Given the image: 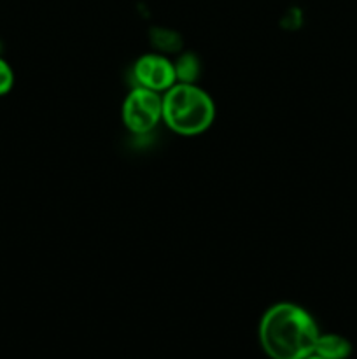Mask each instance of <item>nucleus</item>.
Instances as JSON below:
<instances>
[{
  "instance_id": "nucleus-1",
  "label": "nucleus",
  "mask_w": 357,
  "mask_h": 359,
  "mask_svg": "<svg viewBox=\"0 0 357 359\" xmlns=\"http://www.w3.org/2000/svg\"><path fill=\"white\" fill-rule=\"evenodd\" d=\"M318 326L310 312L290 302L272 305L258 328L259 346L270 359H304L314 354Z\"/></svg>"
},
{
  "instance_id": "nucleus-2",
  "label": "nucleus",
  "mask_w": 357,
  "mask_h": 359,
  "mask_svg": "<svg viewBox=\"0 0 357 359\" xmlns=\"http://www.w3.org/2000/svg\"><path fill=\"white\" fill-rule=\"evenodd\" d=\"M216 118L212 97L195 83H175L163 93V121L178 135H200Z\"/></svg>"
},
{
  "instance_id": "nucleus-3",
  "label": "nucleus",
  "mask_w": 357,
  "mask_h": 359,
  "mask_svg": "<svg viewBox=\"0 0 357 359\" xmlns=\"http://www.w3.org/2000/svg\"><path fill=\"white\" fill-rule=\"evenodd\" d=\"M163 119V95L135 86L122 102V123L135 135L150 132Z\"/></svg>"
},
{
  "instance_id": "nucleus-4",
  "label": "nucleus",
  "mask_w": 357,
  "mask_h": 359,
  "mask_svg": "<svg viewBox=\"0 0 357 359\" xmlns=\"http://www.w3.org/2000/svg\"><path fill=\"white\" fill-rule=\"evenodd\" d=\"M133 76L136 79V86L147 88L158 93H164L168 88L177 83L174 63L164 55H158V53L140 56L133 67Z\"/></svg>"
},
{
  "instance_id": "nucleus-5",
  "label": "nucleus",
  "mask_w": 357,
  "mask_h": 359,
  "mask_svg": "<svg viewBox=\"0 0 357 359\" xmlns=\"http://www.w3.org/2000/svg\"><path fill=\"white\" fill-rule=\"evenodd\" d=\"M314 354L322 359H349L352 356V344L338 333H321Z\"/></svg>"
},
{
  "instance_id": "nucleus-6",
  "label": "nucleus",
  "mask_w": 357,
  "mask_h": 359,
  "mask_svg": "<svg viewBox=\"0 0 357 359\" xmlns=\"http://www.w3.org/2000/svg\"><path fill=\"white\" fill-rule=\"evenodd\" d=\"M175 76H177V83H195L198 79L200 74V63L192 53H186V55L178 56L177 62L174 63Z\"/></svg>"
},
{
  "instance_id": "nucleus-7",
  "label": "nucleus",
  "mask_w": 357,
  "mask_h": 359,
  "mask_svg": "<svg viewBox=\"0 0 357 359\" xmlns=\"http://www.w3.org/2000/svg\"><path fill=\"white\" fill-rule=\"evenodd\" d=\"M153 42L160 51L164 53L178 51V48H181V37L175 32L163 30V28L153 30Z\"/></svg>"
},
{
  "instance_id": "nucleus-8",
  "label": "nucleus",
  "mask_w": 357,
  "mask_h": 359,
  "mask_svg": "<svg viewBox=\"0 0 357 359\" xmlns=\"http://www.w3.org/2000/svg\"><path fill=\"white\" fill-rule=\"evenodd\" d=\"M14 86V72L9 63L0 56V97L7 95Z\"/></svg>"
},
{
  "instance_id": "nucleus-9",
  "label": "nucleus",
  "mask_w": 357,
  "mask_h": 359,
  "mask_svg": "<svg viewBox=\"0 0 357 359\" xmlns=\"http://www.w3.org/2000/svg\"><path fill=\"white\" fill-rule=\"evenodd\" d=\"M304 359H322V358H318L317 354H310V356H308V358H304Z\"/></svg>"
}]
</instances>
